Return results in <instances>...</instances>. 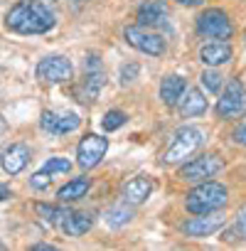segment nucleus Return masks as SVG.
Returning <instances> with one entry per match:
<instances>
[{
  "instance_id": "20e7f679",
  "label": "nucleus",
  "mask_w": 246,
  "mask_h": 251,
  "mask_svg": "<svg viewBox=\"0 0 246 251\" xmlns=\"http://www.w3.org/2000/svg\"><path fill=\"white\" fill-rule=\"evenodd\" d=\"M103 84H106L103 62H101L98 54H89L86 62H84V79H81V84L74 89L76 101H81V103H94V101L98 99Z\"/></svg>"
},
{
  "instance_id": "473e14b6",
  "label": "nucleus",
  "mask_w": 246,
  "mask_h": 251,
  "mask_svg": "<svg viewBox=\"0 0 246 251\" xmlns=\"http://www.w3.org/2000/svg\"><path fill=\"white\" fill-rule=\"evenodd\" d=\"M5 133H8V121H5L3 116H0V138H3Z\"/></svg>"
},
{
  "instance_id": "4468645a",
  "label": "nucleus",
  "mask_w": 246,
  "mask_h": 251,
  "mask_svg": "<svg viewBox=\"0 0 246 251\" xmlns=\"http://www.w3.org/2000/svg\"><path fill=\"white\" fill-rule=\"evenodd\" d=\"M153 190H155V185H153L150 177L136 175V177H131V180H126V182L121 185V200L133 204V207H138V204H143V202L150 200Z\"/></svg>"
},
{
  "instance_id": "ddd939ff",
  "label": "nucleus",
  "mask_w": 246,
  "mask_h": 251,
  "mask_svg": "<svg viewBox=\"0 0 246 251\" xmlns=\"http://www.w3.org/2000/svg\"><path fill=\"white\" fill-rule=\"evenodd\" d=\"M224 217H219V214H214V212H209V214H195L192 219H187V222H182V234L185 236H190V239H204V236H212L214 231H219L221 226H224Z\"/></svg>"
},
{
  "instance_id": "6ab92c4d",
  "label": "nucleus",
  "mask_w": 246,
  "mask_h": 251,
  "mask_svg": "<svg viewBox=\"0 0 246 251\" xmlns=\"http://www.w3.org/2000/svg\"><path fill=\"white\" fill-rule=\"evenodd\" d=\"M177 106H180L182 118H197V116L207 113V96L202 94V89L192 86V89H185V94L177 101Z\"/></svg>"
},
{
  "instance_id": "f3484780",
  "label": "nucleus",
  "mask_w": 246,
  "mask_h": 251,
  "mask_svg": "<svg viewBox=\"0 0 246 251\" xmlns=\"http://www.w3.org/2000/svg\"><path fill=\"white\" fill-rule=\"evenodd\" d=\"M27 163H30V148L25 143H13L0 155V165H3L8 175H20Z\"/></svg>"
},
{
  "instance_id": "7ed1b4c3",
  "label": "nucleus",
  "mask_w": 246,
  "mask_h": 251,
  "mask_svg": "<svg viewBox=\"0 0 246 251\" xmlns=\"http://www.w3.org/2000/svg\"><path fill=\"white\" fill-rule=\"evenodd\" d=\"M204 143V131L199 126H182V128L175 131L170 146L165 148L163 153V163L165 165H177V163H185L199 146Z\"/></svg>"
},
{
  "instance_id": "423d86ee",
  "label": "nucleus",
  "mask_w": 246,
  "mask_h": 251,
  "mask_svg": "<svg viewBox=\"0 0 246 251\" xmlns=\"http://www.w3.org/2000/svg\"><path fill=\"white\" fill-rule=\"evenodd\" d=\"M214 111L224 121L226 118H239V116L246 113V86H244L241 79H229L226 81V89L221 86Z\"/></svg>"
},
{
  "instance_id": "2eb2a0df",
  "label": "nucleus",
  "mask_w": 246,
  "mask_h": 251,
  "mask_svg": "<svg viewBox=\"0 0 246 251\" xmlns=\"http://www.w3.org/2000/svg\"><path fill=\"white\" fill-rule=\"evenodd\" d=\"M57 224L64 231V236L79 239V236H84L94 226V214L91 212H72V209H67Z\"/></svg>"
},
{
  "instance_id": "72a5a7b5",
  "label": "nucleus",
  "mask_w": 246,
  "mask_h": 251,
  "mask_svg": "<svg viewBox=\"0 0 246 251\" xmlns=\"http://www.w3.org/2000/svg\"><path fill=\"white\" fill-rule=\"evenodd\" d=\"M3 249H5V244H3V241H0V251H3Z\"/></svg>"
},
{
  "instance_id": "f03ea898",
  "label": "nucleus",
  "mask_w": 246,
  "mask_h": 251,
  "mask_svg": "<svg viewBox=\"0 0 246 251\" xmlns=\"http://www.w3.org/2000/svg\"><path fill=\"white\" fill-rule=\"evenodd\" d=\"M226 202H229V190L221 182H214V180L195 182V187L185 197V207H187L190 214L219 212L221 207H226Z\"/></svg>"
},
{
  "instance_id": "39448f33",
  "label": "nucleus",
  "mask_w": 246,
  "mask_h": 251,
  "mask_svg": "<svg viewBox=\"0 0 246 251\" xmlns=\"http://www.w3.org/2000/svg\"><path fill=\"white\" fill-rule=\"evenodd\" d=\"M197 35L209 40H231L234 37V23L221 8H207L195 20Z\"/></svg>"
},
{
  "instance_id": "9b49d317",
  "label": "nucleus",
  "mask_w": 246,
  "mask_h": 251,
  "mask_svg": "<svg viewBox=\"0 0 246 251\" xmlns=\"http://www.w3.org/2000/svg\"><path fill=\"white\" fill-rule=\"evenodd\" d=\"M106 153H108V138L98 133H86L76 146V165L81 170H94Z\"/></svg>"
},
{
  "instance_id": "6e6552de",
  "label": "nucleus",
  "mask_w": 246,
  "mask_h": 251,
  "mask_svg": "<svg viewBox=\"0 0 246 251\" xmlns=\"http://www.w3.org/2000/svg\"><path fill=\"white\" fill-rule=\"evenodd\" d=\"M35 74H37V79L42 84H49V86L67 84L74 76V64H72V59H67L62 54H49V57H45V59L37 62Z\"/></svg>"
},
{
  "instance_id": "f257e3e1",
  "label": "nucleus",
  "mask_w": 246,
  "mask_h": 251,
  "mask_svg": "<svg viewBox=\"0 0 246 251\" xmlns=\"http://www.w3.org/2000/svg\"><path fill=\"white\" fill-rule=\"evenodd\" d=\"M57 25L54 10L42 0H18L5 13V27L18 35H47Z\"/></svg>"
},
{
  "instance_id": "412c9836",
  "label": "nucleus",
  "mask_w": 246,
  "mask_h": 251,
  "mask_svg": "<svg viewBox=\"0 0 246 251\" xmlns=\"http://www.w3.org/2000/svg\"><path fill=\"white\" fill-rule=\"evenodd\" d=\"M89 187H91V180L89 177H84V175L81 177H72L67 185H62L57 190V200L59 202H76V200L86 197Z\"/></svg>"
},
{
  "instance_id": "cd10ccee",
  "label": "nucleus",
  "mask_w": 246,
  "mask_h": 251,
  "mask_svg": "<svg viewBox=\"0 0 246 251\" xmlns=\"http://www.w3.org/2000/svg\"><path fill=\"white\" fill-rule=\"evenodd\" d=\"M236 231H239L241 239H246V207L236 214Z\"/></svg>"
},
{
  "instance_id": "f704fd0d",
  "label": "nucleus",
  "mask_w": 246,
  "mask_h": 251,
  "mask_svg": "<svg viewBox=\"0 0 246 251\" xmlns=\"http://www.w3.org/2000/svg\"><path fill=\"white\" fill-rule=\"evenodd\" d=\"M74 3H84V0H74Z\"/></svg>"
},
{
  "instance_id": "aec40b11",
  "label": "nucleus",
  "mask_w": 246,
  "mask_h": 251,
  "mask_svg": "<svg viewBox=\"0 0 246 251\" xmlns=\"http://www.w3.org/2000/svg\"><path fill=\"white\" fill-rule=\"evenodd\" d=\"M133 217H136L133 204H128V202L121 200L118 204H113V207L103 214V222H106L108 229H123V226H128V224L133 222Z\"/></svg>"
},
{
  "instance_id": "5701e85b",
  "label": "nucleus",
  "mask_w": 246,
  "mask_h": 251,
  "mask_svg": "<svg viewBox=\"0 0 246 251\" xmlns=\"http://www.w3.org/2000/svg\"><path fill=\"white\" fill-rule=\"evenodd\" d=\"M126 121H128V116L123 113V111L111 108V111H106V113H103V118H101V128H103L106 133H113V131H118V128H121V126H126Z\"/></svg>"
},
{
  "instance_id": "4be33fe9",
  "label": "nucleus",
  "mask_w": 246,
  "mask_h": 251,
  "mask_svg": "<svg viewBox=\"0 0 246 251\" xmlns=\"http://www.w3.org/2000/svg\"><path fill=\"white\" fill-rule=\"evenodd\" d=\"M199 81H202V86H204L209 94H219L221 86H224V76H221V72H219L217 67H207V69L199 74Z\"/></svg>"
},
{
  "instance_id": "c756f323",
  "label": "nucleus",
  "mask_w": 246,
  "mask_h": 251,
  "mask_svg": "<svg viewBox=\"0 0 246 251\" xmlns=\"http://www.w3.org/2000/svg\"><path fill=\"white\" fill-rule=\"evenodd\" d=\"M177 3L185 8H199V5H204V0H177Z\"/></svg>"
},
{
  "instance_id": "393cba45",
  "label": "nucleus",
  "mask_w": 246,
  "mask_h": 251,
  "mask_svg": "<svg viewBox=\"0 0 246 251\" xmlns=\"http://www.w3.org/2000/svg\"><path fill=\"white\" fill-rule=\"evenodd\" d=\"M35 212H37L47 224H57L67 209H59V207H54V204H42V202H40V204H35Z\"/></svg>"
},
{
  "instance_id": "2f4dec72",
  "label": "nucleus",
  "mask_w": 246,
  "mask_h": 251,
  "mask_svg": "<svg viewBox=\"0 0 246 251\" xmlns=\"http://www.w3.org/2000/svg\"><path fill=\"white\" fill-rule=\"evenodd\" d=\"M54 249H57L54 244H35L32 246V251H54Z\"/></svg>"
},
{
  "instance_id": "7c9ffc66",
  "label": "nucleus",
  "mask_w": 246,
  "mask_h": 251,
  "mask_svg": "<svg viewBox=\"0 0 246 251\" xmlns=\"http://www.w3.org/2000/svg\"><path fill=\"white\" fill-rule=\"evenodd\" d=\"M13 192H10V187L8 185H3V182H0V202H5L8 197H10Z\"/></svg>"
},
{
  "instance_id": "1a4fd4ad",
  "label": "nucleus",
  "mask_w": 246,
  "mask_h": 251,
  "mask_svg": "<svg viewBox=\"0 0 246 251\" xmlns=\"http://www.w3.org/2000/svg\"><path fill=\"white\" fill-rule=\"evenodd\" d=\"M221 168H224V160L217 153H204V155L192 158L190 163H185L177 175L185 182H202V180H212Z\"/></svg>"
},
{
  "instance_id": "f8f14e48",
  "label": "nucleus",
  "mask_w": 246,
  "mask_h": 251,
  "mask_svg": "<svg viewBox=\"0 0 246 251\" xmlns=\"http://www.w3.org/2000/svg\"><path fill=\"white\" fill-rule=\"evenodd\" d=\"M81 126V116L76 111H42L40 128L49 136H69Z\"/></svg>"
},
{
  "instance_id": "bb28decb",
  "label": "nucleus",
  "mask_w": 246,
  "mask_h": 251,
  "mask_svg": "<svg viewBox=\"0 0 246 251\" xmlns=\"http://www.w3.org/2000/svg\"><path fill=\"white\" fill-rule=\"evenodd\" d=\"M52 180H54V175H49V173H45V170H37V173L30 177V185H32L35 190H47V187L52 185Z\"/></svg>"
},
{
  "instance_id": "b1692460",
  "label": "nucleus",
  "mask_w": 246,
  "mask_h": 251,
  "mask_svg": "<svg viewBox=\"0 0 246 251\" xmlns=\"http://www.w3.org/2000/svg\"><path fill=\"white\" fill-rule=\"evenodd\" d=\"M42 170L49 173V175H67V173H72V160H67V158H49L42 165Z\"/></svg>"
},
{
  "instance_id": "c85d7f7f",
  "label": "nucleus",
  "mask_w": 246,
  "mask_h": 251,
  "mask_svg": "<svg viewBox=\"0 0 246 251\" xmlns=\"http://www.w3.org/2000/svg\"><path fill=\"white\" fill-rule=\"evenodd\" d=\"M234 141H236L239 146H244V148H246V121H244V123H239L236 128H234Z\"/></svg>"
},
{
  "instance_id": "9d476101",
  "label": "nucleus",
  "mask_w": 246,
  "mask_h": 251,
  "mask_svg": "<svg viewBox=\"0 0 246 251\" xmlns=\"http://www.w3.org/2000/svg\"><path fill=\"white\" fill-rule=\"evenodd\" d=\"M136 20L141 27L155 30V32H172V23H170V10L163 0H146L138 8Z\"/></svg>"
},
{
  "instance_id": "dca6fc26",
  "label": "nucleus",
  "mask_w": 246,
  "mask_h": 251,
  "mask_svg": "<svg viewBox=\"0 0 246 251\" xmlns=\"http://www.w3.org/2000/svg\"><path fill=\"white\" fill-rule=\"evenodd\" d=\"M234 57V50L229 42L224 40H217V42H207L199 47V62L204 67H221V64H229Z\"/></svg>"
},
{
  "instance_id": "a878e982",
  "label": "nucleus",
  "mask_w": 246,
  "mask_h": 251,
  "mask_svg": "<svg viewBox=\"0 0 246 251\" xmlns=\"http://www.w3.org/2000/svg\"><path fill=\"white\" fill-rule=\"evenodd\" d=\"M138 74H141V64H136V62H128V64H123V67L118 69V79H121L123 86L131 84V81H136Z\"/></svg>"
},
{
  "instance_id": "a211bd4d",
  "label": "nucleus",
  "mask_w": 246,
  "mask_h": 251,
  "mask_svg": "<svg viewBox=\"0 0 246 251\" xmlns=\"http://www.w3.org/2000/svg\"><path fill=\"white\" fill-rule=\"evenodd\" d=\"M185 89H187L185 76H180V74H165L163 81H160V101H163L168 108H175L177 101L182 99Z\"/></svg>"
},
{
  "instance_id": "0eeeda50",
  "label": "nucleus",
  "mask_w": 246,
  "mask_h": 251,
  "mask_svg": "<svg viewBox=\"0 0 246 251\" xmlns=\"http://www.w3.org/2000/svg\"><path fill=\"white\" fill-rule=\"evenodd\" d=\"M123 40H126L133 50H138L141 54H148V57H163L165 50H168L163 32H155V30H148V27H141V25H128L123 30Z\"/></svg>"
}]
</instances>
